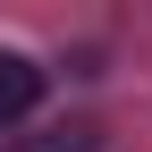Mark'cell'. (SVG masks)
<instances>
[{
	"instance_id": "cell-2",
	"label": "cell",
	"mask_w": 152,
	"mask_h": 152,
	"mask_svg": "<svg viewBox=\"0 0 152 152\" xmlns=\"http://www.w3.org/2000/svg\"><path fill=\"white\" fill-rule=\"evenodd\" d=\"M93 135H102V127L68 118V127H42V135H17V152H93Z\"/></svg>"
},
{
	"instance_id": "cell-1",
	"label": "cell",
	"mask_w": 152,
	"mask_h": 152,
	"mask_svg": "<svg viewBox=\"0 0 152 152\" xmlns=\"http://www.w3.org/2000/svg\"><path fill=\"white\" fill-rule=\"evenodd\" d=\"M34 102H42V68H34L26 51H0V127L34 118Z\"/></svg>"
}]
</instances>
